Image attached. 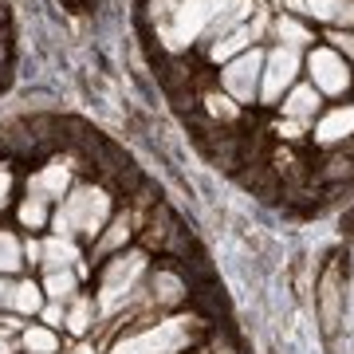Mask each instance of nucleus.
I'll use <instances>...</instances> for the list:
<instances>
[{
    "label": "nucleus",
    "instance_id": "14",
    "mask_svg": "<svg viewBox=\"0 0 354 354\" xmlns=\"http://www.w3.org/2000/svg\"><path fill=\"white\" fill-rule=\"evenodd\" d=\"M276 36L283 39V48H295V51L304 48V44H311V39H315V36H311V28L299 24V16H291V12L276 20Z\"/></svg>",
    "mask_w": 354,
    "mask_h": 354
},
{
    "label": "nucleus",
    "instance_id": "9",
    "mask_svg": "<svg viewBox=\"0 0 354 354\" xmlns=\"http://www.w3.org/2000/svg\"><path fill=\"white\" fill-rule=\"evenodd\" d=\"M64 189H67V165L64 162L44 165V169L28 181V193H32V197H44V201H51V197H64Z\"/></svg>",
    "mask_w": 354,
    "mask_h": 354
},
{
    "label": "nucleus",
    "instance_id": "12",
    "mask_svg": "<svg viewBox=\"0 0 354 354\" xmlns=\"http://www.w3.org/2000/svg\"><path fill=\"white\" fill-rule=\"evenodd\" d=\"M79 260V248L75 241H67V236H51L44 244V256H39V264H48L51 272H59V268H71Z\"/></svg>",
    "mask_w": 354,
    "mask_h": 354
},
{
    "label": "nucleus",
    "instance_id": "23",
    "mask_svg": "<svg viewBox=\"0 0 354 354\" xmlns=\"http://www.w3.org/2000/svg\"><path fill=\"white\" fill-rule=\"evenodd\" d=\"M330 39H335V51H339V55H342V51H346V55H354V36H346V32H335Z\"/></svg>",
    "mask_w": 354,
    "mask_h": 354
},
{
    "label": "nucleus",
    "instance_id": "26",
    "mask_svg": "<svg viewBox=\"0 0 354 354\" xmlns=\"http://www.w3.org/2000/svg\"><path fill=\"white\" fill-rule=\"evenodd\" d=\"M39 256H44V244L28 241V244H24V260H32V264H39Z\"/></svg>",
    "mask_w": 354,
    "mask_h": 354
},
{
    "label": "nucleus",
    "instance_id": "10",
    "mask_svg": "<svg viewBox=\"0 0 354 354\" xmlns=\"http://www.w3.org/2000/svg\"><path fill=\"white\" fill-rule=\"evenodd\" d=\"M354 134V106H339V111H330L319 118L315 127V138L323 142V146H330V142H342Z\"/></svg>",
    "mask_w": 354,
    "mask_h": 354
},
{
    "label": "nucleus",
    "instance_id": "30",
    "mask_svg": "<svg viewBox=\"0 0 354 354\" xmlns=\"http://www.w3.org/2000/svg\"><path fill=\"white\" fill-rule=\"evenodd\" d=\"M79 354H91V351H79Z\"/></svg>",
    "mask_w": 354,
    "mask_h": 354
},
{
    "label": "nucleus",
    "instance_id": "27",
    "mask_svg": "<svg viewBox=\"0 0 354 354\" xmlns=\"http://www.w3.org/2000/svg\"><path fill=\"white\" fill-rule=\"evenodd\" d=\"M8 299H12V283L0 276V307H8Z\"/></svg>",
    "mask_w": 354,
    "mask_h": 354
},
{
    "label": "nucleus",
    "instance_id": "8",
    "mask_svg": "<svg viewBox=\"0 0 354 354\" xmlns=\"http://www.w3.org/2000/svg\"><path fill=\"white\" fill-rule=\"evenodd\" d=\"M291 16H307L319 24H354V0H283Z\"/></svg>",
    "mask_w": 354,
    "mask_h": 354
},
{
    "label": "nucleus",
    "instance_id": "29",
    "mask_svg": "<svg viewBox=\"0 0 354 354\" xmlns=\"http://www.w3.org/2000/svg\"><path fill=\"white\" fill-rule=\"evenodd\" d=\"M213 354H228V351H213Z\"/></svg>",
    "mask_w": 354,
    "mask_h": 354
},
{
    "label": "nucleus",
    "instance_id": "13",
    "mask_svg": "<svg viewBox=\"0 0 354 354\" xmlns=\"http://www.w3.org/2000/svg\"><path fill=\"white\" fill-rule=\"evenodd\" d=\"M315 111H319V91L315 87H295L291 99L283 102V114H288L291 122H307V118H315Z\"/></svg>",
    "mask_w": 354,
    "mask_h": 354
},
{
    "label": "nucleus",
    "instance_id": "22",
    "mask_svg": "<svg viewBox=\"0 0 354 354\" xmlns=\"http://www.w3.org/2000/svg\"><path fill=\"white\" fill-rule=\"evenodd\" d=\"M127 236H130V216H118V221H114V225H111V232L102 236L99 252H114V248H118V244L127 241Z\"/></svg>",
    "mask_w": 354,
    "mask_h": 354
},
{
    "label": "nucleus",
    "instance_id": "1",
    "mask_svg": "<svg viewBox=\"0 0 354 354\" xmlns=\"http://www.w3.org/2000/svg\"><path fill=\"white\" fill-rule=\"evenodd\" d=\"M106 216H111V197L102 189H91V185H83V189H75L71 197H67L64 205H59V213L51 216V225H55V236H75V232H83V236H99V228L106 225Z\"/></svg>",
    "mask_w": 354,
    "mask_h": 354
},
{
    "label": "nucleus",
    "instance_id": "15",
    "mask_svg": "<svg viewBox=\"0 0 354 354\" xmlns=\"http://www.w3.org/2000/svg\"><path fill=\"white\" fill-rule=\"evenodd\" d=\"M8 307H16L20 315H36V311H44V291H39L32 279L12 283V299H8Z\"/></svg>",
    "mask_w": 354,
    "mask_h": 354
},
{
    "label": "nucleus",
    "instance_id": "24",
    "mask_svg": "<svg viewBox=\"0 0 354 354\" xmlns=\"http://www.w3.org/2000/svg\"><path fill=\"white\" fill-rule=\"evenodd\" d=\"M59 319H64V304H55V299H51V304L44 307V323H51V327H55Z\"/></svg>",
    "mask_w": 354,
    "mask_h": 354
},
{
    "label": "nucleus",
    "instance_id": "11",
    "mask_svg": "<svg viewBox=\"0 0 354 354\" xmlns=\"http://www.w3.org/2000/svg\"><path fill=\"white\" fill-rule=\"evenodd\" d=\"M248 39H256L252 28H232V32H228V36H221L213 44V51H209V55H213V64H228V59L244 55V51H248Z\"/></svg>",
    "mask_w": 354,
    "mask_h": 354
},
{
    "label": "nucleus",
    "instance_id": "2",
    "mask_svg": "<svg viewBox=\"0 0 354 354\" xmlns=\"http://www.w3.org/2000/svg\"><path fill=\"white\" fill-rule=\"evenodd\" d=\"M189 319H165V323H153V327L122 339L114 346V354H177L189 342Z\"/></svg>",
    "mask_w": 354,
    "mask_h": 354
},
{
    "label": "nucleus",
    "instance_id": "7",
    "mask_svg": "<svg viewBox=\"0 0 354 354\" xmlns=\"http://www.w3.org/2000/svg\"><path fill=\"white\" fill-rule=\"evenodd\" d=\"M307 71H311V87L323 91V95H342V91L351 87L346 59H342L335 48H311V55H307Z\"/></svg>",
    "mask_w": 354,
    "mask_h": 354
},
{
    "label": "nucleus",
    "instance_id": "4",
    "mask_svg": "<svg viewBox=\"0 0 354 354\" xmlns=\"http://www.w3.org/2000/svg\"><path fill=\"white\" fill-rule=\"evenodd\" d=\"M260 75H264V51L260 48H248L244 55H236V59H228L225 64V95L236 106L241 102H256L260 99Z\"/></svg>",
    "mask_w": 354,
    "mask_h": 354
},
{
    "label": "nucleus",
    "instance_id": "25",
    "mask_svg": "<svg viewBox=\"0 0 354 354\" xmlns=\"http://www.w3.org/2000/svg\"><path fill=\"white\" fill-rule=\"evenodd\" d=\"M8 189H12V174H8V165H0V205H4Z\"/></svg>",
    "mask_w": 354,
    "mask_h": 354
},
{
    "label": "nucleus",
    "instance_id": "5",
    "mask_svg": "<svg viewBox=\"0 0 354 354\" xmlns=\"http://www.w3.org/2000/svg\"><path fill=\"white\" fill-rule=\"evenodd\" d=\"M142 268H146V256L142 252H130V256H114L111 264H106V272H102V307L111 311V307H118L122 299L130 295V288L138 283Z\"/></svg>",
    "mask_w": 354,
    "mask_h": 354
},
{
    "label": "nucleus",
    "instance_id": "17",
    "mask_svg": "<svg viewBox=\"0 0 354 354\" xmlns=\"http://www.w3.org/2000/svg\"><path fill=\"white\" fill-rule=\"evenodd\" d=\"M24 264V248L12 232H0V276H12L16 268Z\"/></svg>",
    "mask_w": 354,
    "mask_h": 354
},
{
    "label": "nucleus",
    "instance_id": "18",
    "mask_svg": "<svg viewBox=\"0 0 354 354\" xmlns=\"http://www.w3.org/2000/svg\"><path fill=\"white\" fill-rule=\"evenodd\" d=\"M55 330L51 327H28L24 330V351L28 354H55Z\"/></svg>",
    "mask_w": 354,
    "mask_h": 354
},
{
    "label": "nucleus",
    "instance_id": "6",
    "mask_svg": "<svg viewBox=\"0 0 354 354\" xmlns=\"http://www.w3.org/2000/svg\"><path fill=\"white\" fill-rule=\"evenodd\" d=\"M299 75V51L295 48H272L264 55V75H260V99L276 102Z\"/></svg>",
    "mask_w": 354,
    "mask_h": 354
},
{
    "label": "nucleus",
    "instance_id": "28",
    "mask_svg": "<svg viewBox=\"0 0 354 354\" xmlns=\"http://www.w3.org/2000/svg\"><path fill=\"white\" fill-rule=\"evenodd\" d=\"M0 354H8V342H4V339H0Z\"/></svg>",
    "mask_w": 354,
    "mask_h": 354
},
{
    "label": "nucleus",
    "instance_id": "19",
    "mask_svg": "<svg viewBox=\"0 0 354 354\" xmlns=\"http://www.w3.org/2000/svg\"><path fill=\"white\" fill-rule=\"evenodd\" d=\"M20 221H24L28 228H39L44 221H48V201H44V197H32V193H28V201L20 205Z\"/></svg>",
    "mask_w": 354,
    "mask_h": 354
},
{
    "label": "nucleus",
    "instance_id": "16",
    "mask_svg": "<svg viewBox=\"0 0 354 354\" xmlns=\"http://www.w3.org/2000/svg\"><path fill=\"white\" fill-rule=\"evenodd\" d=\"M44 291H48L55 304H64V299H71L75 295V272L71 268H59V272H48V279H44Z\"/></svg>",
    "mask_w": 354,
    "mask_h": 354
},
{
    "label": "nucleus",
    "instance_id": "3",
    "mask_svg": "<svg viewBox=\"0 0 354 354\" xmlns=\"http://www.w3.org/2000/svg\"><path fill=\"white\" fill-rule=\"evenodd\" d=\"M221 8H225V0H177V8H165V12L174 16V28L165 32L169 36V48L193 44L221 16Z\"/></svg>",
    "mask_w": 354,
    "mask_h": 354
},
{
    "label": "nucleus",
    "instance_id": "20",
    "mask_svg": "<svg viewBox=\"0 0 354 354\" xmlns=\"http://www.w3.org/2000/svg\"><path fill=\"white\" fill-rule=\"evenodd\" d=\"M205 111L213 114V118H221V122H232L241 106H236V102L228 99V95H209V99H205Z\"/></svg>",
    "mask_w": 354,
    "mask_h": 354
},
{
    "label": "nucleus",
    "instance_id": "21",
    "mask_svg": "<svg viewBox=\"0 0 354 354\" xmlns=\"http://www.w3.org/2000/svg\"><path fill=\"white\" fill-rule=\"evenodd\" d=\"M91 315H95V304H91V299H79V304L71 307V315H67V327L75 330V335H83V330L91 327Z\"/></svg>",
    "mask_w": 354,
    "mask_h": 354
}]
</instances>
